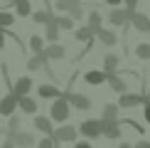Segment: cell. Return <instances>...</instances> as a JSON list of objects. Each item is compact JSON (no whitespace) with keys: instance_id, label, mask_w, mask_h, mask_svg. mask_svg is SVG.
Returning a JSON list of instances; mask_svg holds the SVG:
<instances>
[{"instance_id":"obj_1","label":"cell","mask_w":150,"mask_h":148,"mask_svg":"<svg viewBox=\"0 0 150 148\" xmlns=\"http://www.w3.org/2000/svg\"><path fill=\"white\" fill-rule=\"evenodd\" d=\"M49 116H52V121L64 123L67 119H69V101H67L64 96H59L57 101L52 104V109H49Z\"/></svg>"},{"instance_id":"obj_2","label":"cell","mask_w":150,"mask_h":148,"mask_svg":"<svg viewBox=\"0 0 150 148\" xmlns=\"http://www.w3.org/2000/svg\"><path fill=\"white\" fill-rule=\"evenodd\" d=\"M79 131H81L84 138H98V136H103L101 119H86V121L79 126Z\"/></svg>"},{"instance_id":"obj_3","label":"cell","mask_w":150,"mask_h":148,"mask_svg":"<svg viewBox=\"0 0 150 148\" xmlns=\"http://www.w3.org/2000/svg\"><path fill=\"white\" fill-rule=\"evenodd\" d=\"M64 99L71 104L74 109H79V111H89V109H91V99L86 96V94H76V91H64Z\"/></svg>"},{"instance_id":"obj_4","label":"cell","mask_w":150,"mask_h":148,"mask_svg":"<svg viewBox=\"0 0 150 148\" xmlns=\"http://www.w3.org/2000/svg\"><path fill=\"white\" fill-rule=\"evenodd\" d=\"M52 138H54V143H71L74 138H76V128L74 126H59L57 131L52 133Z\"/></svg>"},{"instance_id":"obj_5","label":"cell","mask_w":150,"mask_h":148,"mask_svg":"<svg viewBox=\"0 0 150 148\" xmlns=\"http://www.w3.org/2000/svg\"><path fill=\"white\" fill-rule=\"evenodd\" d=\"M101 126H103V136L111 141L121 138V126H118V119H103L101 116Z\"/></svg>"},{"instance_id":"obj_6","label":"cell","mask_w":150,"mask_h":148,"mask_svg":"<svg viewBox=\"0 0 150 148\" xmlns=\"http://www.w3.org/2000/svg\"><path fill=\"white\" fill-rule=\"evenodd\" d=\"M130 15H133V10H128V8H113L111 15H108V22L116 25V27H121V25H126L130 20Z\"/></svg>"},{"instance_id":"obj_7","label":"cell","mask_w":150,"mask_h":148,"mask_svg":"<svg viewBox=\"0 0 150 148\" xmlns=\"http://www.w3.org/2000/svg\"><path fill=\"white\" fill-rule=\"evenodd\" d=\"M17 106H20V101H17V94L12 91V94L3 96V101H0V114H3V116H12Z\"/></svg>"},{"instance_id":"obj_8","label":"cell","mask_w":150,"mask_h":148,"mask_svg":"<svg viewBox=\"0 0 150 148\" xmlns=\"http://www.w3.org/2000/svg\"><path fill=\"white\" fill-rule=\"evenodd\" d=\"M148 99L140 96V94H128V91H126V94H121V99H118V106H121V109H133V106H138V104H145Z\"/></svg>"},{"instance_id":"obj_9","label":"cell","mask_w":150,"mask_h":148,"mask_svg":"<svg viewBox=\"0 0 150 148\" xmlns=\"http://www.w3.org/2000/svg\"><path fill=\"white\" fill-rule=\"evenodd\" d=\"M130 25H133L138 32H150V17L143 15V12H135L133 10V15H130Z\"/></svg>"},{"instance_id":"obj_10","label":"cell","mask_w":150,"mask_h":148,"mask_svg":"<svg viewBox=\"0 0 150 148\" xmlns=\"http://www.w3.org/2000/svg\"><path fill=\"white\" fill-rule=\"evenodd\" d=\"M84 82L86 84H91V86H98V84H103V82H108V72H98V69H91V72H86L84 74Z\"/></svg>"},{"instance_id":"obj_11","label":"cell","mask_w":150,"mask_h":148,"mask_svg":"<svg viewBox=\"0 0 150 148\" xmlns=\"http://www.w3.org/2000/svg\"><path fill=\"white\" fill-rule=\"evenodd\" d=\"M37 94H40V99H59V96H64V91H59L57 86H52V84H40Z\"/></svg>"},{"instance_id":"obj_12","label":"cell","mask_w":150,"mask_h":148,"mask_svg":"<svg viewBox=\"0 0 150 148\" xmlns=\"http://www.w3.org/2000/svg\"><path fill=\"white\" fill-rule=\"evenodd\" d=\"M30 89H32V79H30V77H20V79L15 82V86H12V91H15L17 96L30 94Z\"/></svg>"},{"instance_id":"obj_13","label":"cell","mask_w":150,"mask_h":148,"mask_svg":"<svg viewBox=\"0 0 150 148\" xmlns=\"http://www.w3.org/2000/svg\"><path fill=\"white\" fill-rule=\"evenodd\" d=\"M12 138H15L17 148H32V146H35V136H32V133H20V131H15V133H12Z\"/></svg>"},{"instance_id":"obj_14","label":"cell","mask_w":150,"mask_h":148,"mask_svg":"<svg viewBox=\"0 0 150 148\" xmlns=\"http://www.w3.org/2000/svg\"><path fill=\"white\" fill-rule=\"evenodd\" d=\"M35 128L37 131H42V133H47V136H52L54 133V128H52V116H37L35 119Z\"/></svg>"},{"instance_id":"obj_15","label":"cell","mask_w":150,"mask_h":148,"mask_svg":"<svg viewBox=\"0 0 150 148\" xmlns=\"http://www.w3.org/2000/svg\"><path fill=\"white\" fill-rule=\"evenodd\" d=\"M96 37L103 42L106 47H113V45H118V35H116V32H111V30H103V27H101V30L96 32Z\"/></svg>"},{"instance_id":"obj_16","label":"cell","mask_w":150,"mask_h":148,"mask_svg":"<svg viewBox=\"0 0 150 148\" xmlns=\"http://www.w3.org/2000/svg\"><path fill=\"white\" fill-rule=\"evenodd\" d=\"M47 59H49V57H47V52H37L35 57L27 62V69H30V72H37V69H42Z\"/></svg>"},{"instance_id":"obj_17","label":"cell","mask_w":150,"mask_h":148,"mask_svg":"<svg viewBox=\"0 0 150 148\" xmlns=\"http://www.w3.org/2000/svg\"><path fill=\"white\" fill-rule=\"evenodd\" d=\"M108 84H111V89H113V91H118V94H126V89H128L126 82H123V79L118 77L116 72H111V74H108Z\"/></svg>"},{"instance_id":"obj_18","label":"cell","mask_w":150,"mask_h":148,"mask_svg":"<svg viewBox=\"0 0 150 148\" xmlns=\"http://www.w3.org/2000/svg\"><path fill=\"white\" fill-rule=\"evenodd\" d=\"M45 52H47V57H49V59H64V54H67V49L62 47L59 42H52V45H49V47L45 49Z\"/></svg>"},{"instance_id":"obj_19","label":"cell","mask_w":150,"mask_h":148,"mask_svg":"<svg viewBox=\"0 0 150 148\" xmlns=\"http://www.w3.org/2000/svg\"><path fill=\"white\" fill-rule=\"evenodd\" d=\"M17 101H20V109L25 111V114H37V101H35V99H30L27 94L17 96Z\"/></svg>"},{"instance_id":"obj_20","label":"cell","mask_w":150,"mask_h":148,"mask_svg":"<svg viewBox=\"0 0 150 148\" xmlns=\"http://www.w3.org/2000/svg\"><path fill=\"white\" fill-rule=\"evenodd\" d=\"M59 30H62V27L57 25V17H54L52 22H47V32H45V37H47L49 42H57V40H59Z\"/></svg>"},{"instance_id":"obj_21","label":"cell","mask_w":150,"mask_h":148,"mask_svg":"<svg viewBox=\"0 0 150 148\" xmlns=\"http://www.w3.org/2000/svg\"><path fill=\"white\" fill-rule=\"evenodd\" d=\"M118 62H121V57H118V54H106L103 57V69L106 72H118Z\"/></svg>"},{"instance_id":"obj_22","label":"cell","mask_w":150,"mask_h":148,"mask_svg":"<svg viewBox=\"0 0 150 148\" xmlns=\"http://www.w3.org/2000/svg\"><path fill=\"white\" fill-rule=\"evenodd\" d=\"M30 17H32L37 25H47V22H52L57 15H52V12H45V10H37V12H32Z\"/></svg>"},{"instance_id":"obj_23","label":"cell","mask_w":150,"mask_h":148,"mask_svg":"<svg viewBox=\"0 0 150 148\" xmlns=\"http://www.w3.org/2000/svg\"><path fill=\"white\" fill-rule=\"evenodd\" d=\"M74 37H76L79 42H89L91 37H96V35H93V30L89 27V25H86V27H79V30H74Z\"/></svg>"},{"instance_id":"obj_24","label":"cell","mask_w":150,"mask_h":148,"mask_svg":"<svg viewBox=\"0 0 150 148\" xmlns=\"http://www.w3.org/2000/svg\"><path fill=\"white\" fill-rule=\"evenodd\" d=\"M45 40L47 37H40V35H32L30 37V49L37 54V52H45Z\"/></svg>"},{"instance_id":"obj_25","label":"cell","mask_w":150,"mask_h":148,"mask_svg":"<svg viewBox=\"0 0 150 148\" xmlns=\"http://www.w3.org/2000/svg\"><path fill=\"white\" fill-rule=\"evenodd\" d=\"M89 27L93 30V35L101 30V12L98 10H93V12H89Z\"/></svg>"},{"instance_id":"obj_26","label":"cell","mask_w":150,"mask_h":148,"mask_svg":"<svg viewBox=\"0 0 150 148\" xmlns=\"http://www.w3.org/2000/svg\"><path fill=\"white\" fill-rule=\"evenodd\" d=\"M15 10H17V15H22V17L32 15V8H30V0H17V3H15Z\"/></svg>"},{"instance_id":"obj_27","label":"cell","mask_w":150,"mask_h":148,"mask_svg":"<svg viewBox=\"0 0 150 148\" xmlns=\"http://www.w3.org/2000/svg\"><path fill=\"white\" fill-rule=\"evenodd\" d=\"M57 25L62 30H74V17L71 15H57Z\"/></svg>"},{"instance_id":"obj_28","label":"cell","mask_w":150,"mask_h":148,"mask_svg":"<svg viewBox=\"0 0 150 148\" xmlns=\"http://www.w3.org/2000/svg\"><path fill=\"white\" fill-rule=\"evenodd\" d=\"M118 104H108V106H103V119H118Z\"/></svg>"},{"instance_id":"obj_29","label":"cell","mask_w":150,"mask_h":148,"mask_svg":"<svg viewBox=\"0 0 150 148\" xmlns=\"http://www.w3.org/2000/svg\"><path fill=\"white\" fill-rule=\"evenodd\" d=\"M135 54H138V59H150V45H138L135 47Z\"/></svg>"},{"instance_id":"obj_30","label":"cell","mask_w":150,"mask_h":148,"mask_svg":"<svg viewBox=\"0 0 150 148\" xmlns=\"http://www.w3.org/2000/svg\"><path fill=\"white\" fill-rule=\"evenodd\" d=\"M74 3H76V0H57L54 5H57V10H59V12H69Z\"/></svg>"},{"instance_id":"obj_31","label":"cell","mask_w":150,"mask_h":148,"mask_svg":"<svg viewBox=\"0 0 150 148\" xmlns=\"http://www.w3.org/2000/svg\"><path fill=\"white\" fill-rule=\"evenodd\" d=\"M12 22H15L12 12H0V27H10Z\"/></svg>"},{"instance_id":"obj_32","label":"cell","mask_w":150,"mask_h":148,"mask_svg":"<svg viewBox=\"0 0 150 148\" xmlns=\"http://www.w3.org/2000/svg\"><path fill=\"white\" fill-rule=\"evenodd\" d=\"M69 15L74 17V20H81V17H84V10H81V5H79V0L76 3L71 5V10H69Z\"/></svg>"},{"instance_id":"obj_33","label":"cell","mask_w":150,"mask_h":148,"mask_svg":"<svg viewBox=\"0 0 150 148\" xmlns=\"http://www.w3.org/2000/svg\"><path fill=\"white\" fill-rule=\"evenodd\" d=\"M54 146H57V143H54V138L49 136V138H42V141H40V146H37V148H54Z\"/></svg>"},{"instance_id":"obj_34","label":"cell","mask_w":150,"mask_h":148,"mask_svg":"<svg viewBox=\"0 0 150 148\" xmlns=\"http://www.w3.org/2000/svg\"><path fill=\"white\" fill-rule=\"evenodd\" d=\"M8 128H10L12 133H15L17 128H20V119H17V116H10V123H8Z\"/></svg>"},{"instance_id":"obj_35","label":"cell","mask_w":150,"mask_h":148,"mask_svg":"<svg viewBox=\"0 0 150 148\" xmlns=\"http://www.w3.org/2000/svg\"><path fill=\"white\" fill-rule=\"evenodd\" d=\"M0 148H17V143H15V138L10 136V138H5V141H3V146H0Z\"/></svg>"},{"instance_id":"obj_36","label":"cell","mask_w":150,"mask_h":148,"mask_svg":"<svg viewBox=\"0 0 150 148\" xmlns=\"http://www.w3.org/2000/svg\"><path fill=\"white\" fill-rule=\"evenodd\" d=\"M143 119H145V121L150 123V99L145 101V106H143Z\"/></svg>"},{"instance_id":"obj_37","label":"cell","mask_w":150,"mask_h":148,"mask_svg":"<svg viewBox=\"0 0 150 148\" xmlns=\"http://www.w3.org/2000/svg\"><path fill=\"white\" fill-rule=\"evenodd\" d=\"M123 3H126V8H128V10H135L140 0H123Z\"/></svg>"},{"instance_id":"obj_38","label":"cell","mask_w":150,"mask_h":148,"mask_svg":"<svg viewBox=\"0 0 150 148\" xmlns=\"http://www.w3.org/2000/svg\"><path fill=\"white\" fill-rule=\"evenodd\" d=\"M135 148H150V141H143V138H140L138 143H135Z\"/></svg>"},{"instance_id":"obj_39","label":"cell","mask_w":150,"mask_h":148,"mask_svg":"<svg viewBox=\"0 0 150 148\" xmlns=\"http://www.w3.org/2000/svg\"><path fill=\"white\" fill-rule=\"evenodd\" d=\"M74 148H91V143H89V141H79V143L74 146Z\"/></svg>"},{"instance_id":"obj_40","label":"cell","mask_w":150,"mask_h":148,"mask_svg":"<svg viewBox=\"0 0 150 148\" xmlns=\"http://www.w3.org/2000/svg\"><path fill=\"white\" fill-rule=\"evenodd\" d=\"M3 30H5V27H0V49L5 47V32H3Z\"/></svg>"},{"instance_id":"obj_41","label":"cell","mask_w":150,"mask_h":148,"mask_svg":"<svg viewBox=\"0 0 150 148\" xmlns=\"http://www.w3.org/2000/svg\"><path fill=\"white\" fill-rule=\"evenodd\" d=\"M106 3H108V5H111V8H118V5H121V3H123V0H106Z\"/></svg>"},{"instance_id":"obj_42","label":"cell","mask_w":150,"mask_h":148,"mask_svg":"<svg viewBox=\"0 0 150 148\" xmlns=\"http://www.w3.org/2000/svg\"><path fill=\"white\" fill-rule=\"evenodd\" d=\"M118 148H135V146H130V143H121Z\"/></svg>"},{"instance_id":"obj_43","label":"cell","mask_w":150,"mask_h":148,"mask_svg":"<svg viewBox=\"0 0 150 148\" xmlns=\"http://www.w3.org/2000/svg\"><path fill=\"white\" fill-rule=\"evenodd\" d=\"M5 3H17V0H5Z\"/></svg>"},{"instance_id":"obj_44","label":"cell","mask_w":150,"mask_h":148,"mask_svg":"<svg viewBox=\"0 0 150 148\" xmlns=\"http://www.w3.org/2000/svg\"><path fill=\"white\" fill-rule=\"evenodd\" d=\"M148 96H150V94H148Z\"/></svg>"}]
</instances>
